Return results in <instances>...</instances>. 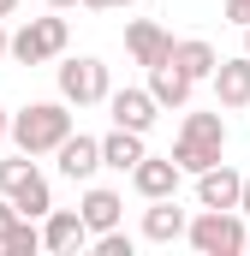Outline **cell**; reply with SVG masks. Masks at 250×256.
<instances>
[{"label":"cell","mask_w":250,"mask_h":256,"mask_svg":"<svg viewBox=\"0 0 250 256\" xmlns=\"http://www.w3.org/2000/svg\"><path fill=\"white\" fill-rule=\"evenodd\" d=\"M78 214H84V226H90V232H114V226H120V214H125V196L108 191V185H90L84 202H78Z\"/></svg>","instance_id":"cell-14"},{"label":"cell","mask_w":250,"mask_h":256,"mask_svg":"<svg viewBox=\"0 0 250 256\" xmlns=\"http://www.w3.org/2000/svg\"><path fill=\"white\" fill-rule=\"evenodd\" d=\"M66 42H72V24L48 6V18H30V24L12 30V60L18 66H42V60H54V54H66Z\"/></svg>","instance_id":"cell-4"},{"label":"cell","mask_w":250,"mask_h":256,"mask_svg":"<svg viewBox=\"0 0 250 256\" xmlns=\"http://www.w3.org/2000/svg\"><path fill=\"white\" fill-rule=\"evenodd\" d=\"M125 48H131V60L143 66H161V60H173V36L161 30V24H149V18H137V24H125Z\"/></svg>","instance_id":"cell-10"},{"label":"cell","mask_w":250,"mask_h":256,"mask_svg":"<svg viewBox=\"0 0 250 256\" xmlns=\"http://www.w3.org/2000/svg\"><path fill=\"white\" fill-rule=\"evenodd\" d=\"M96 256H131V232H96Z\"/></svg>","instance_id":"cell-20"},{"label":"cell","mask_w":250,"mask_h":256,"mask_svg":"<svg viewBox=\"0 0 250 256\" xmlns=\"http://www.w3.org/2000/svg\"><path fill=\"white\" fill-rule=\"evenodd\" d=\"M84 244H90V226H84L78 208H54V214H42V250H84Z\"/></svg>","instance_id":"cell-11"},{"label":"cell","mask_w":250,"mask_h":256,"mask_svg":"<svg viewBox=\"0 0 250 256\" xmlns=\"http://www.w3.org/2000/svg\"><path fill=\"white\" fill-rule=\"evenodd\" d=\"M143 155H149V149H143V131H131V126H114L102 137V161H108L114 173H131Z\"/></svg>","instance_id":"cell-16"},{"label":"cell","mask_w":250,"mask_h":256,"mask_svg":"<svg viewBox=\"0 0 250 256\" xmlns=\"http://www.w3.org/2000/svg\"><path fill=\"white\" fill-rule=\"evenodd\" d=\"M202 256H244L250 250V226H244V208H202L185 232Z\"/></svg>","instance_id":"cell-3"},{"label":"cell","mask_w":250,"mask_h":256,"mask_svg":"<svg viewBox=\"0 0 250 256\" xmlns=\"http://www.w3.org/2000/svg\"><path fill=\"white\" fill-rule=\"evenodd\" d=\"M179 179H185V167L173 161V155H143L137 167H131V185H137V196H179Z\"/></svg>","instance_id":"cell-7"},{"label":"cell","mask_w":250,"mask_h":256,"mask_svg":"<svg viewBox=\"0 0 250 256\" xmlns=\"http://www.w3.org/2000/svg\"><path fill=\"white\" fill-rule=\"evenodd\" d=\"M214 102L220 108H250V54L214 66Z\"/></svg>","instance_id":"cell-15"},{"label":"cell","mask_w":250,"mask_h":256,"mask_svg":"<svg viewBox=\"0 0 250 256\" xmlns=\"http://www.w3.org/2000/svg\"><path fill=\"white\" fill-rule=\"evenodd\" d=\"M54 155H60V173L72 179V185H90V179L108 167V161H102V137H84V131H72Z\"/></svg>","instance_id":"cell-6"},{"label":"cell","mask_w":250,"mask_h":256,"mask_svg":"<svg viewBox=\"0 0 250 256\" xmlns=\"http://www.w3.org/2000/svg\"><path fill=\"white\" fill-rule=\"evenodd\" d=\"M190 90H196V78H190L185 66H173V60L149 66V96H155L161 108H185V102H190Z\"/></svg>","instance_id":"cell-13"},{"label":"cell","mask_w":250,"mask_h":256,"mask_svg":"<svg viewBox=\"0 0 250 256\" xmlns=\"http://www.w3.org/2000/svg\"><path fill=\"white\" fill-rule=\"evenodd\" d=\"M244 196V173H232L226 161H214L208 173H196V202L202 208H238Z\"/></svg>","instance_id":"cell-8"},{"label":"cell","mask_w":250,"mask_h":256,"mask_svg":"<svg viewBox=\"0 0 250 256\" xmlns=\"http://www.w3.org/2000/svg\"><path fill=\"white\" fill-rule=\"evenodd\" d=\"M173 66H185L190 78L202 84V78H214V66H220V54L202 42V36H185V42H173Z\"/></svg>","instance_id":"cell-18"},{"label":"cell","mask_w":250,"mask_h":256,"mask_svg":"<svg viewBox=\"0 0 250 256\" xmlns=\"http://www.w3.org/2000/svg\"><path fill=\"white\" fill-rule=\"evenodd\" d=\"M6 54H12V36H6V30H0V60H6Z\"/></svg>","instance_id":"cell-26"},{"label":"cell","mask_w":250,"mask_h":256,"mask_svg":"<svg viewBox=\"0 0 250 256\" xmlns=\"http://www.w3.org/2000/svg\"><path fill=\"white\" fill-rule=\"evenodd\" d=\"M6 131H12V114H6V108H0V137H6Z\"/></svg>","instance_id":"cell-27"},{"label":"cell","mask_w":250,"mask_h":256,"mask_svg":"<svg viewBox=\"0 0 250 256\" xmlns=\"http://www.w3.org/2000/svg\"><path fill=\"white\" fill-rule=\"evenodd\" d=\"M0 250H6V256H36V250H42V232H36V220L24 214V220L12 226V238H6Z\"/></svg>","instance_id":"cell-19"},{"label":"cell","mask_w":250,"mask_h":256,"mask_svg":"<svg viewBox=\"0 0 250 256\" xmlns=\"http://www.w3.org/2000/svg\"><path fill=\"white\" fill-rule=\"evenodd\" d=\"M108 114H114V126L149 131V126H155V114H161V102H155L149 90H114V96H108Z\"/></svg>","instance_id":"cell-12"},{"label":"cell","mask_w":250,"mask_h":256,"mask_svg":"<svg viewBox=\"0 0 250 256\" xmlns=\"http://www.w3.org/2000/svg\"><path fill=\"white\" fill-rule=\"evenodd\" d=\"M244 54H250V24H244Z\"/></svg>","instance_id":"cell-30"},{"label":"cell","mask_w":250,"mask_h":256,"mask_svg":"<svg viewBox=\"0 0 250 256\" xmlns=\"http://www.w3.org/2000/svg\"><path fill=\"white\" fill-rule=\"evenodd\" d=\"M48 6H54V12H72V6H84V0H48Z\"/></svg>","instance_id":"cell-25"},{"label":"cell","mask_w":250,"mask_h":256,"mask_svg":"<svg viewBox=\"0 0 250 256\" xmlns=\"http://www.w3.org/2000/svg\"><path fill=\"white\" fill-rule=\"evenodd\" d=\"M220 149H226V114L214 108V114H185V131H179V143H173V161L185 167V173H208L214 161H220Z\"/></svg>","instance_id":"cell-2"},{"label":"cell","mask_w":250,"mask_h":256,"mask_svg":"<svg viewBox=\"0 0 250 256\" xmlns=\"http://www.w3.org/2000/svg\"><path fill=\"white\" fill-rule=\"evenodd\" d=\"M185 232H190V214L173 196H155V202L143 208V238H149V244H173V238H185Z\"/></svg>","instance_id":"cell-9"},{"label":"cell","mask_w":250,"mask_h":256,"mask_svg":"<svg viewBox=\"0 0 250 256\" xmlns=\"http://www.w3.org/2000/svg\"><path fill=\"white\" fill-rule=\"evenodd\" d=\"M66 137H72V102H30V108H18L12 114V143L24 149V155H54Z\"/></svg>","instance_id":"cell-1"},{"label":"cell","mask_w":250,"mask_h":256,"mask_svg":"<svg viewBox=\"0 0 250 256\" xmlns=\"http://www.w3.org/2000/svg\"><path fill=\"white\" fill-rule=\"evenodd\" d=\"M238 208H244V214H250V179H244V196H238Z\"/></svg>","instance_id":"cell-28"},{"label":"cell","mask_w":250,"mask_h":256,"mask_svg":"<svg viewBox=\"0 0 250 256\" xmlns=\"http://www.w3.org/2000/svg\"><path fill=\"white\" fill-rule=\"evenodd\" d=\"M30 167H36V161H30V155H24V149H18V155H12V161H0V191H12V185H18V179H24V173H30Z\"/></svg>","instance_id":"cell-21"},{"label":"cell","mask_w":250,"mask_h":256,"mask_svg":"<svg viewBox=\"0 0 250 256\" xmlns=\"http://www.w3.org/2000/svg\"><path fill=\"white\" fill-rule=\"evenodd\" d=\"M84 6H96V12H120V6H137V0H84Z\"/></svg>","instance_id":"cell-24"},{"label":"cell","mask_w":250,"mask_h":256,"mask_svg":"<svg viewBox=\"0 0 250 256\" xmlns=\"http://www.w3.org/2000/svg\"><path fill=\"white\" fill-rule=\"evenodd\" d=\"M18 220H24V214H18V202H12V196L0 191V244L12 238V226H18Z\"/></svg>","instance_id":"cell-22"},{"label":"cell","mask_w":250,"mask_h":256,"mask_svg":"<svg viewBox=\"0 0 250 256\" xmlns=\"http://www.w3.org/2000/svg\"><path fill=\"white\" fill-rule=\"evenodd\" d=\"M226 24L244 30V24H250V0H226Z\"/></svg>","instance_id":"cell-23"},{"label":"cell","mask_w":250,"mask_h":256,"mask_svg":"<svg viewBox=\"0 0 250 256\" xmlns=\"http://www.w3.org/2000/svg\"><path fill=\"white\" fill-rule=\"evenodd\" d=\"M60 96L72 108H96V102H108L114 96V84H108V66L96 60V54H78V60L60 66Z\"/></svg>","instance_id":"cell-5"},{"label":"cell","mask_w":250,"mask_h":256,"mask_svg":"<svg viewBox=\"0 0 250 256\" xmlns=\"http://www.w3.org/2000/svg\"><path fill=\"white\" fill-rule=\"evenodd\" d=\"M6 196H12V202H18V214H30V220L54 214V191H48V179H42L36 167H30V173H24V179H18V185H12Z\"/></svg>","instance_id":"cell-17"},{"label":"cell","mask_w":250,"mask_h":256,"mask_svg":"<svg viewBox=\"0 0 250 256\" xmlns=\"http://www.w3.org/2000/svg\"><path fill=\"white\" fill-rule=\"evenodd\" d=\"M12 6H18V0H0V18H6V12H12Z\"/></svg>","instance_id":"cell-29"}]
</instances>
